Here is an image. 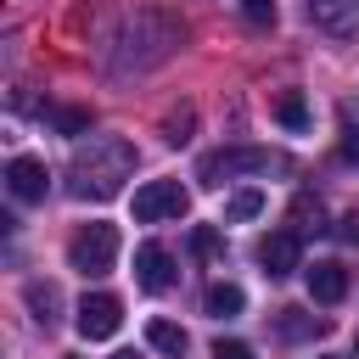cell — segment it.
I'll return each mask as SVG.
<instances>
[{
    "label": "cell",
    "mask_w": 359,
    "mask_h": 359,
    "mask_svg": "<svg viewBox=\"0 0 359 359\" xmlns=\"http://www.w3.org/2000/svg\"><path fill=\"white\" fill-rule=\"evenodd\" d=\"M129 174H135V146L123 135H90L73 151V196H84V202L118 196Z\"/></svg>",
    "instance_id": "cell-1"
},
{
    "label": "cell",
    "mask_w": 359,
    "mask_h": 359,
    "mask_svg": "<svg viewBox=\"0 0 359 359\" xmlns=\"http://www.w3.org/2000/svg\"><path fill=\"white\" fill-rule=\"evenodd\" d=\"M67 264L79 269V275H107L112 264H118V230L112 224H84L73 241H67Z\"/></svg>",
    "instance_id": "cell-2"
},
{
    "label": "cell",
    "mask_w": 359,
    "mask_h": 359,
    "mask_svg": "<svg viewBox=\"0 0 359 359\" xmlns=\"http://www.w3.org/2000/svg\"><path fill=\"white\" fill-rule=\"evenodd\" d=\"M275 157L264 146H224V151H208L202 157V185H224V180H241V174H269Z\"/></svg>",
    "instance_id": "cell-3"
},
{
    "label": "cell",
    "mask_w": 359,
    "mask_h": 359,
    "mask_svg": "<svg viewBox=\"0 0 359 359\" xmlns=\"http://www.w3.org/2000/svg\"><path fill=\"white\" fill-rule=\"evenodd\" d=\"M185 208H191V196H185V185H180V180H146V185L135 191V219H140V224L180 219Z\"/></svg>",
    "instance_id": "cell-4"
},
{
    "label": "cell",
    "mask_w": 359,
    "mask_h": 359,
    "mask_svg": "<svg viewBox=\"0 0 359 359\" xmlns=\"http://www.w3.org/2000/svg\"><path fill=\"white\" fill-rule=\"evenodd\" d=\"M73 314H79L73 325H79V337H84V342H107V337L123 325V303H118L112 292H84Z\"/></svg>",
    "instance_id": "cell-5"
},
{
    "label": "cell",
    "mask_w": 359,
    "mask_h": 359,
    "mask_svg": "<svg viewBox=\"0 0 359 359\" xmlns=\"http://www.w3.org/2000/svg\"><path fill=\"white\" fill-rule=\"evenodd\" d=\"M6 191H11L17 202H45L50 168H45L39 157H11V163H6Z\"/></svg>",
    "instance_id": "cell-6"
},
{
    "label": "cell",
    "mask_w": 359,
    "mask_h": 359,
    "mask_svg": "<svg viewBox=\"0 0 359 359\" xmlns=\"http://www.w3.org/2000/svg\"><path fill=\"white\" fill-rule=\"evenodd\" d=\"M297 258H303V241H297V230H269V236L258 241V264H264V275H269V280L292 275V269H297Z\"/></svg>",
    "instance_id": "cell-7"
},
{
    "label": "cell",
    "mask_w": 359,
    "mask_h": 359,
    "mask_svg": "<svg viewBox=\"0 0 359 359\" xmlns=\"http://www.w3.org/2000/svg\"><path fill=\"white\" fill-rule=\"evenodd\" d=\"M135 280L146 286V292H168L180 275H174V258H168V247L163 241H140L135 247Z\"/></svg>",
    "instance_id": "cell-8"
},
{
    "label": "cell",
    "mask_w": 359,
    "mask_h": 359,
    "mask_svg": "<svg viewBox=\"0 0 359 359\" xmlns=\"http://www.w3.org/2000/svg\"><path fill=\"white\" fill-rule=\"evenodd\" d=\"M303 11H309L314 28H325L337 39H353L359 34V0H303Z\"/></svg>",
    "instance_id": "cell-9"
},
{
    "label": "cell",
    "mask_w": 359,
    "mask_h": 359,
    "mask_svg": "<svg viewBox=\"0 0 359 359\" xmlns=\"http://www.w3.org/2000/svg\"><path fill=\"white\" fill-rule=\"evenodd\" d=\"M303 275H309V297H314V303H342V297H348V269H342V264L325 258V264H314V269H303Z\"/></svg>",
    "instance_id": "cell-10"
},
{
    "label": "cell",
    "mask_w": 359,
    "mask_h": 359,
    "mask_svg": "<svg viewBox=\"0 0 359 359\" xmlns=\"http://www.w3.org/2000/svg\"><path fill=\"white\" fill-rule=\"evenodd\" d=\"M202 309H208L213 320H230V314H241V309H247V292H241L236 280H213V286H208V297H202Z\"/></svg>",
    "instance_id": "cell-11"
},
{
    "label": "cell",
    "mask_w": 359,
    "mask_h": 359,
    "mask_svg": "<svg viewBox=\"0 0 359 359\" xmlns=\"http://www.w3.org/2000/svg\"><path fill=\"white\" fill-rule=\"evenodd\" d=\"M146 342L157 348V353H185L191 348V337H185V325H174V320H146Z\"/></svg>",
    "instance_id": "cell-12"
},
{
    "label": "cell",
    "mask_w": 359,
    "mask_h": 359,
    "mask_svg": "<svg viewBox=\"0 0 359 359\" xmlns=\"http://www.w3.org/2000/svg\"><path fill=\"white\" fill-rule=\"evenodd\" d=\"M275 118H280L286 129H309V101H303V90H280V95H275Z\"/></svg>",
    "instance_id": "cell-13"
},
{
    "label": "cell",
    "mask_w": 359,
    "mask_h": 359,
    "mask_svg": "<svg viewBox=\"0 0 359 359\" xmlns=\"http://www.w3.org/2000/svg\"><path fill=\"white\" fill-rule=\"evenodd\" d=\"M45 118L56 123V135H90V107H45Z\"/></svg>",
    "instance_id": "cell-14"
},
{
    "label": "cell",
    "mask_w": 359,
    "mask_h": 359,
    "mask_svg": "<svg viewBox=\"0 0 359 359\" xmlns=\"http://www.w3.org/2000/svg\"><path fill=\"white\" fill-rule=\"evenodd\" d=\"M191 129H196V107H191V101H180V107L163 118V140H168V146H185V140H191Z\"/></svg>",
    "instance_id": "cell-15"
},
{
    "label": "cell",
    "mask_w": 359,
    "mask_h": 359,
    "mask_svg": "<svg viewBox=\"0 0 359 359\" xmlns=\"http://www.w3.org/2000/svg\"><path fill=\"white\" fill-rule=\"evenodd\" d=\"M264 213V191H236V196H224V224H241V219H258Z\"/></svg>",
    "instance_id": "cell-16"
},
{
    "label": "cell",
    "mask_w": 359,
    "mask_h": 359,
    "mask_svg": "<svg viewBox=\"0 0 359 359\" xmlns=\"http://www.w3.org/2000/svg\"><path fill=\"white\" fill-rule=\"evenodd\" d=\"M28 303H34V320H39V325H50L62 297H56V286H39V280H34V286H28Z\"/></svg>",
    "instance_id": "cell-17"
},
{
    "label": "cell",
    "mask_w": 359,
    "mask_h": 359,
    "mask_svg": "<svg viewBox=\"0 0 359 359\" xmlns=\"http://www.w3.org/2000/svg\"><path fill=\"white\" fill-rule=\"evenodd\" d=\"M280 331H286V337H309V331H325V320H314V314H303V309H280Z\"/></svg>",
    "instance_id": "cell-18"
},
{
    "label": "cell",
    "mask_w": 359,
    "mask_h": 359,
    "mask_svg": "<svg viewBox=\"0 0 359 359\" xmlns=\"http://www.w3.org/2000/svg\"><path fill=\"white\" fill-rule=\"evenodd\" d=\"M191 252H196L202 264H213V258H219V230H213V224H196V230H191Z\"/></svg>",
    "instance_id": "cell-19"
},
{
    "label": "cell",
    "mask_w": 359,
    "mask_h": 359,
    "mask_svg": "<svg viewBox=\"0 0 359 359\" xmlns=\"http://www.w3.org/2000/svg\"><path fill=\"white\" fill-rule=\"evenodd\" d=\"M241 17L252 28H275V0H241Z\"/></svg>",
    "instance_id": "cell-20"
},
{
    "label": "cell",
    "mask_w": 359,
    "mask_h": 359,
    "mask_svg": "<svg viewBox=\"0 0 359 359\" xmlns=\"http://www.w3.org/2000/svg\"><path fill=\"white\" fill-rule=\"evenodd\" d=\"M213 359H252V348H247V342H224V337H219V342H213Z\"/></svg>",
    "instance_id": "cell-21"
},
{
    "label": "cell",
    "mask_w": 359,
    "mask_h": 359,
    "mask_svg": "<svg viewBox=\"0 0 359 359\" xmlns=\"http://www.w3.org/2000/svg\"><path fill=\"white\" fill-rule=\"evenodd\" d=\"M342 157L359 163V129H342Z\"/></svg>",
    "instance_id": "cell-22"
},
{
    "label": "cell",
    "mask_w": 359,
    "mask_h": 359,
    "mask_svg": "<svg viewBox=\"0 0 359 359\" xmlns=\"http://www.w3.org/2000/svg\"><path fill=\"white\" fill-rule=\"evenodd\" d=\"M112 359H135V353H112Z\"/></svg>",
    "instance_id": "cell-23"
},
{
    "label": "cell",
    "mask_w": 359,
    "mask_h": 359,
    "mask_svg": "<svg viewBox=\"0 0 359 359\" xmlns=\"http://www.w3.org/2000/svg\"><path fill=\"white\" fill-rule=\"evenodd\" d=\"M353 359H359V342H353Z\"/></svg>",
    "instance_id": "cell-24"
}]
</instances>
